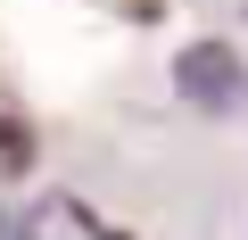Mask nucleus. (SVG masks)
<instances>
[{
  "label": "nucleus",
  "mask_w": 248,
  "mask_h": 240,
  "mask_svg": "<svg viewBox=\"0 0 248 240\" xmlns=\"http://www.w3.org/2000/svg\"><path fill=\"white\" fill-rule=\"evenodd\" d=\"M25 166H33V133L17 125V116H9V108H0V182H17Z\"/></svg>",
  "instance_id": "f03ea898"
},
{
  "label": "nucleus",
  "mask_w": 248,
  "mask_h": 240,
  "mask_svg": "<svg viewBox=\"0 0 248 240\" xmlns=\"http://www.w3.org/2000/svg\"><path fill=\"white\" fill-rule=\"evenodd\" d=\"M91 240H124V232H108V224H91Z\"/></svg>",
  "instance_id": "20e7f679"
},
{
  "label": "nucleus",
  "mask_w": 248,
  "mask_h": 240,
  "mask_svg": "<svg viewBox=\"0 0 248 240\" xmlns=\"http://www.w3.org/2000/svg\"><path fill=\"white\" fill-rule=\"evenodd\" d=\"M174 91H182L190 108L223 116V108H240V99H248V66H240V50H232V42H190V50L174 58Z\"/></svg>",
  "instance_id": "f257e3e1"
},
{
  "label": "nucleus",
  "mask_w": 248,
  "mask_h": 240,
  "mask_svg": "<svg viewBox=\"0 0 248 240\" xmlns=\"http://www.w3.org/2000/svg\"><path fill=\"white\" fill-rule=\"evenodd\" d=\"M0 240H33V215H0Z\"/></svg>",
  "instance_id": "7ed1b4c3"
}]
</instances>
